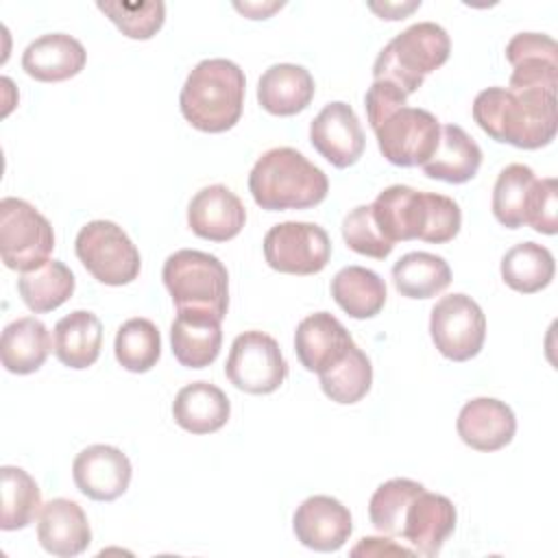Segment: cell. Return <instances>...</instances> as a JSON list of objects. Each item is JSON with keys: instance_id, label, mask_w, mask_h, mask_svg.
<instances>
[{"instance_id": "1", "label": "cell", "mask_w": 558, "mask_h": 558, "mask_svg": "<svg viewBox=\"0 0 558 558\" xmlns=\"http://www.w3.org/2000/svg\"><path fill=\"white\" fill-rule=\"evenodd\" d=\"M473 120L495 142L536 150L556 137V94L488 87L473 100Z\"/></svg>"}, {"instance_id": "2", "label": "cell", "mask_w": 558, "mask_h": 558, "mask_svg": "<svg viewBox=\"0 0 558 558\" xmlns=\"http://www.w3.org/2000/svg\"><path fill=\"white\" fill-rule=\"evenodd\" d=\"M246 78L229 59H203L185 78L179 94L183 118L203 133H222L235 126L244 107Z\"/></svg>"}, {"instance_id": "3", "label": "cell", "mask_w": 558, "mask_h": 558, "mask_svg": "<svg viewBox=\"0 0 558 558\" xmlns=\"http://www.w3.org/2000/svg\"><path fill=\"white\" fill-rule=\"evenodd\" d=\"M253 201L268 211L307 209L325 201L327 174L290 146L266 150L248 174Z\"/></svg>"}, {"instance_id": "4", "label": "cell", "mask_w": 558, "mask_h": 558, "mask_svg": "<svg viewBox=\"0 0 558 558\" xmlns=\"http://www.w3.org/2000/svg\"><path fill=\"white\" fill-rule=\"evenodd\" d=\"M451 52L447 31L436 22H416L395 35L373 63V78L397 85L405 96L414 94L427 74L438 70Z\"/></svg>"}, {"instance_id": "5", "label": "cell", "mask_w": 558, "mask_h": 558, "mask_svg": "<svg viewBox=\"0 0 558 558\" xmlns=\"http://www.w3.org/2000/svg\"><path fill=\"white\" fill-rule=\"evenodd\" d=\"M161 279L177 310H205L225 318L229 307V272L216 255L196 248L174 251L163 262Z\"/></svg>"}, {"instance_id": "6", "label": "cell", "mask_w": 558, "mask_h": 558, "mask_svg": "<svg viewBox=\"0 0 558 558\" xmlns=\"http://www.w3.org/2000/svg\"><path fill=\"white\" fill-rule=\"evenodd\" d=\"M54 231L48 218L28 201L7 196L0 201V255L11 270H33L48 262Z\"/></svg>"}, {"instance_id": "7", "label": "cell", "mask_w": 558, "mask_h": 558, "mask_svg": "<svg viewBox=\"0 0 558 558\" xmlns=\"http://www.w3.org/2000/svg\"><path fill=\"white\" fill-rule=\"evenodd\" d=\"M74 251L87 272L105 286H126L137 279L142 268L137 246L111 220H92L81 227Z\"/></svg>"}, {"instance_id": "8", "label": "cell", "mask_w": 558, "mask_h": 558, "mask_svg": "<svg viewBox=\"0 0 558 558\" xmlns=\"http://www.w3.org/2000/svg\"><path fill=\"white\" fill-rule=\"evenodd\" d=\"M225 375L238 390L270 395L286 381L288 362L272 336L251 329L233 340Z\"/></svg>"}, {"instance_id": "9", "label": "cell", "mask_w": 558, "mask_h": 558, "mask_svg": "<svg viewBox=\"0 0 558 558\" xmlns=\"http://www.w3.org/2000/svg\"><path fill=\"white\" fill-rule=\"evenodd\" d=\"M266 264L286 275H316L331 257V242L314 222H279L264 235Z\"/></svg>"}, {"instance_id": "10", "label": "cell", "mask_w": 558, "mask_h": 558, "mask_svg": "<svg viewBox=\"0 0 558 558\" xmlns=\"http://www.w3.org/2000/svg\"><path fill=\"white\" fill-rule=\"evenodd\" d=\"M429 333L445 357L466 362L484 347L486 316L471 296L462 292L447 294L432 307Z\"/></svg>"}, {"instance_id": "11", "label": "cell", "mask_w": 558, "mask_h": 558, "mask_svg": "<svg viewBox=\"0 0 558 558\" xmlns=\"http://www.w3.org/2000/svg\"><path fill=\"white\" fill-rule=\"evenodd\" d=\"M375 131L379 153L401 168L423 166L438 148L440 122L434 113L418 107H401L390 113Z\"/></svg>"}, {"instance_id": "12", "label": "cell", "mask_w": 558, "mask_h": 558, "mask_svg": "<svg viewBox=\"0 0 558 558\" xmlns=\"http://www.w3.org/2000/svg\"><path fill=\"white\" fill-rule=\"evenodd\" d=\"M506 59L514 68L508 89L556 94L558 46L543 33H517L506 46Z\"/></svg>"}, {"instance_id": "13", "label": "cell", "mask_w": 558, "mask_h": 558, "mask_svg": "<svg viewBox=\"0 0 558 558\" xmlns=\"http://www.w3.org/2000/svg\"><path fill=\"white\" fill-rule=\"evenodd\" d=\"M312 146L336 168L353 166L366 146L357 113L347 102H329L310 124Z\"/></svg>"}, {"instance_id": "14", "label": "cell", "mask_w": 558, "mask_h": 558, "mask_svg": "<svg viewBox=\"0 0 558 558\" xmlns=\"http://www.w3.org/2000/svg\"><path fill=\"white\" fill-rule=\"evenodd\" d=\"M458 521L456 506L449 497L421 490L405 510L401 536L414 556L434 558L440 554L445 541L453 534Z\"/></svg>"}, {"instance_id": "15", "label": "cell", "mask_w": 558, "mask_h": 558, "mask_svg": "<svg viewBox=\"0 0 558 558\" xmlns=\"http://www.w3.org/2000/svg\"><path fill=\"white\" fill-rule=\"evenodd\" d=\"M131 473L126 453L111 445H89L72 462L76 488L94 501H113L124 495Z\"/></svg>"}, {"instance_id": "16", "label": "cell", "mask_w": 558, "mask_h": 558, "mask_svg": "<svg viewBox=\"0 0 558 558\" xmlns=\"http://www.w3.org/2000/svg\"><path fill=\"white\" fill-rule=\"evenodd\" d=\"M296 541L314 551H338L353 532L349 508L329 495L307 497L292 517Z\"/></svg>"}, {"instance_id": "17", "label": "cell", "mask_w": 558, "mask_h": 558, "mask_svg": "<svg viewBox=\"0 0 558 558\" xmlns=\"http://www.w3.org/2000/svg\"><path fill=\"white\" fill-rule=\"evenodd\" d=\"M244 222L246 209L242 201L220 183L198 190L187 205V225L203 240H233L242 231Z\"/></svg>"}, {"instance_id": "18", "label": "cell", "mask_w": 558, "mask_h": 558, "mask_svg": "<svg viewBox=\"0 0 558 558\" xmlns=\"http://www.w3.org/2000/svg\"><path fill=\"white\" fill-rule=\"evenodd\" d=\"M456 429L471 449L497 451L514 438L517 418L508 403L493 397H477L462 405Z\"/></svg>"}, {"instance_id": "19", "label": "cell", "mask_w": 558, "mask_h": 558, "mask_svg": "<svg viewBox=\"0 0 558 558\" xmlns=\"http://www.w3.org/2000/svg\"><path fill=\"white\" fill-rule=\"evenodd\" d=\"M353 344L347 327L329 312L310 314L294 331L296 357L312 373H323L340 362Z\"/></svg>"}, {"instance_id": "20", "label": "cell", "mask_w": 558, "mask_h": 558, "mask_svg": "<svg viewBox=\"0 0 558 558\" xmlns=\"http://www.w3.org/2000/svg\"><path fill=\"white\" fill-rule=\"evenodd\" d=\"M39 545L59 558L83 554L92 543V527L83 508L65 497H54L41 506L37 521Z\"/></svg>"}, {"instance_id": "21", "label": "cell", "mask_w": 558, "mask_h": 558, "mask_svg": "<svg viewBox=\"0 0 558 558\" xmlns=\"http://www.w3.org/2000/svg\"><path fill=\"white\" fill-rule=\"evenodd\" d=\"M373 218L386 240H421L427 222V192L408 185H390L371 203Z\"/></svg>"}, {"instance_id": "22", "label": "cell", "mask_w": 558, "mask_h": 558, "mask_svg": "<svg viewBox=\"0 0 558 558\" xmlns=\"http://www.w3.org/2000/svg\"><path fill=\"white\" fill-rule=\"evenodd\" d=\"M222 318L205 310H177L170 327V344L179 364L187 368L209 366L222 347Z\"/></svg>"}, {"instance_id": "23", "label": "cell", "mask_w": 558, "mask_h": 558, "mask_svg": "<svg viewBox=\"0 0 558 558\" xmlns=\"http://www.w3.org/2000/svg\"><path fill=\"white\" fill-rule=\"evenodd\" d=\"M87 61L83 44L68 33H46L22 52L24 72L41 83H59L76 76Z\"/></svg>"}, {"instance_id": "24", "label": "cell", "mask_w": 558, "mask_h": 558, "mask_svg": "<svg viewBox=\"0 0 558 558\" xmlns=\"http://www.w3.org/2000/svg\"><path fill=\"white\" fill-rule=\"evenodd\" d=\"M314 78L303 65L275 63L257 83V100L272 116H294L314 98Z\"/></svg>"}, {"instance_id": "25", "label": "cell", "mask_w": 558, "mask_h": 558, "mask_svg": "<svg viewBox=\"0 0 558 558\" xmlns=\"http://www.w3.org/2000/svg\"><path fill=\"white\" fill-rule=\"evenodd\" d=\"M231 403L227 395L209 381L183 386L172 403V416L190 434H211L227 425Z\"/></svg>"}, {"instance_id": "26", "label": "cell", "mask_w": 558, "mask_h": 558, "mask_svg": "<svg viewBox=\"0 0 558 558\" xmlns=\"http://www.w3.org/2000/svg\"><path fill=\"white\" fill-rule=\"evenodd\" d=\"M102 347V323L87 310H74L63 316L52 331V351L68 368L92 366Z\"/></svg>"}, {"instance_id": "27", "label": "cell", "mask_w": 558, "mask_h": 558, "mask_svg": "<svg viewBox=\"0 0 558 558\" xmlns=\"http://www.w3.org/2000/svg\"><path fill=\"white\" fill-rule=\"evenodd\" d=\"M482 166V148L458 124L440 126V142L436 153L421 166L432 179L447 183L471 181Z\"/></svg>"}, {"instance_id": "28", "label": "cell", "mask_w": 558, "mask_h": 558, "mask_svg": "<svg viewBox=\"0 0 558 558\" xmlns=\"http://www.w3.org/2000/svg\"><path fill=\"white\" fill-rule=\"evenodd\" d=\"M52 349L46 325L35 316H24L9 323L2 331L0 355L2 366L15 375H28L41 368Z\"/></svg>"}, {"instance_id": "29", "label": "cell", "mask_w": 558, "mask_h": 558, "mask_svg": "<svg viewBox=\"0 0 558 558\" xmlns=\"http://www.w3.org/2000/svg\"><path fill=\"white\" fill-rule=\"evenodd\" d=\"M331 296L351 318H373L384 310L386 283L364 266H347L331 279Z\"/></svg>"}, {"instance_id": "30", "label": "cell", "mask_w": 558, "mask_h": 558, "mask_svg": "<svg viewBox=\"0 0 558 558\" xmlns=\"http://www.w3.org/2000/svg\"><path fill=\"white\" fill-rule=\"evenodd\" d=\"M392 281L401 296L432 299L449 288L451 268L440 255L412 251L392 266Z\"/></svg>"}, {"instance_id": "31", "label": "cell", "mask_w": 558, "mask_h": 558, "mask_svg": "<svg viewBox=\"0 0 558 558\" xmlns=\"http://www.w3.org/2000/svg\"><path fill=\"white\" fill-rule=\"evenodd\" d=\"M74 286L72 270L59 259H48L46 264L22 272L17 279V292L24 305L35 314L61 307L72 296Z\"/></svg>"}, {"instance_id": "32", "label": "cell", "mask_w": 558, "mask_h": 558, "mask_svg": "<svg viewBox=\"0 0 558 558\" xmlns=\"http://www.w3.org/2000/svg\"><path fill=\"white\" fill-rule=\"evenodd\" d=\"M556 262L549 248L536 242H521L501 257V279L521 294H534L554 279Z\"/></svg>"}, {"instance_id": "33", "label": "cell", "mask_w": 558, "mask_h": 558, "mask_svg": "<svg viewBox=\"0 0 558 558\" xmlns=\"http://www.w3.org/2000/svg\"><path fill=\"white\" fill-rule=\"evenodd\" d=\"M0 495H2V514L0 527L4 532L22 530L35 521L41 512V493L37 482L20 466L0 469Z\"/></svg>"}, {"instance_id": "34", "label": "cell", "mask_w": 558, "mask_h": 558, "mask_svg": "<svg viewBox=\"0 0 558 558\" xmlns=\"http://www.w3.org/2000/svg\"><path fill=\"white\" fill-rule=\"evenodd\" d=\"M318 377H320L323 392L331 401L351 405V403H357L360 399H364L366 392L371 390L373 366H371V360L366 357V353L357 344H353L340 362H336L327 371L318 373Z\"/></svg>"}, {"instance_id": "35", "label": "cell", "mask_w": 558, "mask_h": 558, "mask_svg": "<svg viewBox=\"0 0 558 558\" xmlns=\"http://www.w3.org/2000/svg\"><path fill=\"white\" fill-rule=\"evenodd\" d=\"M116 360L131 373L150 371L161 357V336L153 320L135 316L118 327L113 342Z\"/></svg>"}, {"instance_id": "36", "label": "cell", "mask_w": 558, "mask_h": 558, "mask_svg": "<svg viewBox=\"0 0 558 558\" xmlns=\"http://www.w3.org/2000/svg\"><path fill=\"white\" fill-rule=\"evenodd\" d=\"M534 183V170L523 163H510L497 174L493 187V214L497 222L508 229H519L525 225L527 201Z\"/></svg>"}, {"instance_id": "37", "label": "cell", "mask_w": 558, "mask_h": 558, "mask_svg": "<svg viewBox=\"0 0 558 558\" xmlns=\"http://www.w3.org/2000/svg\"><path fill=\"white\" fill-rule=\"evenodd\" d=\"M423 488L425 486L421 482L408 477H392L379 484L368 501V517L373 527L386 536L399 538L405 521V510Z\"/></svg>"}, {"instance_id": "38", "label": "cell", "mask_w": 558, "mask_h": 558, "mask_svg": "<svg viewBox=\"0 0 558 558\" xmlns=\"http://www.w3.org/2000/svg\"><path fill=\"white\" fill-rule=\"evenodd\" d=\"M98 9L129 39H150L166 20L163 2H98Z\"/></svg>"}, {"instance_id": "39", "label": "cell", "mask_w": 558, "mask_h": 558, "mask_svg": "<svg viewBox=\"0 0 558 558\" xmlns=\"http://www.w3.org/2000/svg\"><path fill=\"white\" fill-rule=\"evenodd\" d=\"M342 238L347 246L360 255L384 259L392 253L395 244L379 231L371 205H357L342 220Z\"/></svg>"}, {"instance_id": "40", "label": "cell", "mask_w": 558, "mask_h": 558, "mask_svg": "<svg viewBox=\"0 0 558 558\" xmlns=\"http://www.w3.org/2000/svg\"><path fill=\"white\" fill-rule=\"evenodd\" d=\"M462 225V211L458 203L445 194L427 192V222L421 240L432 244H445L453 240Z\"/></svg>"}, {"instance_id": "41", "label": "cell", "mask_w": 558, "mask_h": 558, "mask_svg": "<svg viewBox=\"0 0 558 558\" xmlns=\"http://www.w3.org/2000/svg\"><path fill=\"white\" fill-rule=\"evenodd\" d=\"M558 181L554 177L547 179H536L530 201H527V211H525V225H530L534 231L554 235L556 233V209H558Z\"/></svg>"}, {"instance_id": "42", "label": "cell", "mask_w": 558, "mask_h": 558, "mask_svg": "<svg viewBox=\"0 0 558 558\" xmlns=\"http://www.w3.org/2000/svg\"><path fill=\"white\" fill-rule=\"evenodd\" d=\"M405 100L408 96L397 85L388 81H373V85L364 96V107H366L371 129H377L390 113L405 107Z\"/></svg>"}, {"instance_id": "43", "label": "cell", "mask_w": 558, "mask_h": 558, "mask_svg": "<svg viewBox=\"0 0 558 558\" xmlns=\"http://www.w3.org/2000/svg\"><path fill=\"white\" fill-rule=\"evenodd\" d=\"M353 556H414L410 547L395 545L390 538H377V536H366L362 538L353 549Z\"/></svg>"}]
</instances>
